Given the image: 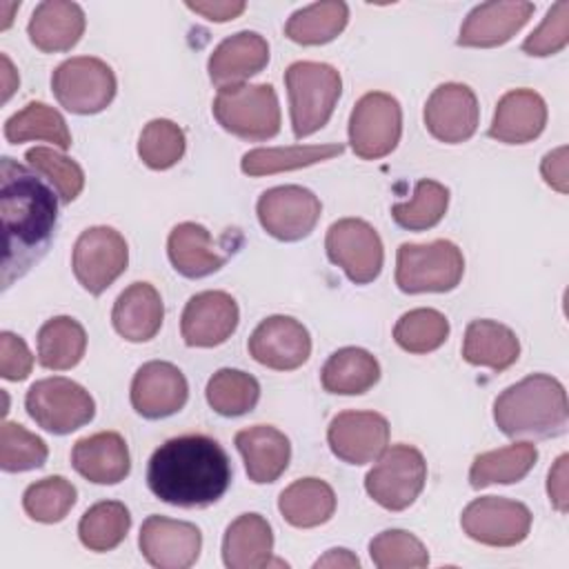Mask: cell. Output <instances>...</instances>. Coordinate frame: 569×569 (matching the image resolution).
<instances>
[{"label": "cell", "mask_w": 569, "mask_h": 569, "mask_svg": "<svg viewBox=\"0 0 569 569\" xmlns=\"http://www.w3.org/2000/svg\"><path fill=\"white\" fill-rule=\"evenodd\" d=\"M0 218L4 231L2 289H9L42 260L58 222L53 189L31 167L9 156L0 160Z\"/></svg>", "instance_id": "1"}, {"label": "cell", "mask_w": 569, "mask_h": 569, "mask_svg": "<svg viewBox=\"0 0 569 569\" xmlns=\"http://www.w3.org/2000/svg\"><path fill=\"white\" fill-rule=\"evenodd\" d=\"M147 485L167 505L209 507L227 493L231 462L222 445L204 433L169 438L149 458Z\"/></svg>", "instance_id": "2"}, {"label": "cell", "mask_w": 569, "mask_h": 569, "mask_svg": "<svg viewBox=\"0 0 569 569\" xmlns=\"http://www.w3.org/2000/svg\"><path fill=\"white\" fill-rule=\"evenodd\" d=\"M493 420L509 438L560 436L569 422L567 391L553 376L531 373L493 400Z\"/></svg>", "instance_id": "3"}, {"label": "cell", "mask_w": 569, "mask_h": 569, "mask_svg": "<svg viewBox=\"0 0 569 569\" xmlns=\"http://www.w3.org/2000/svg\"><path fill=\"white\" fill-rule=\"evenodd\" d=\"M284 84L293 138H309L329 122L336 109L342 91L340 71L327 62L300 60L287 67Z\"/></svg>", "instance_id": "4"}, {"label": "cell", "mask_w": 569, "mask_h": 569, "mask_svg": "<svg viewBox=\"0 0 569 569\" xmlns=\"http://www.w3.org/2000/svg\"><path fill=\"white\" fill-rule=\"evenodd\" d=\"M465 258L456 242H402L396 253V284L405 293H445L460 284Z\"/></svg>", "instance_id": "5"}, {"label": "cell", "mask_w": 569, "mask_h": 569, "mask_svg": "<svg viewBox=\"0 0 569 569\" xmlns=\"http://www.w3.org/2000/svg\"><path fill=\"white\" fill-rule=\"evenodd\" d=\"M211 109L224 131L249 142L271 140L280 131V104L271 84L218 89Z\"/></svg>", "instance_id": "6"}, {"label": "cell", "mask_w": 569, "mask_h": 569, "mask_svg": "<svg viewBox=\"0 0 569 569\" xmlns=\"http://www.w3.org/2000/svg\"><path fill=\"white\" fill-rule=\"evenodd\" d=\"M24 409L38 427L56 436H67L89 425L96 416L91 393L62 376L33 382L24 396Z\"/></svg>", "instance_id": "7"}, {"label": "cell", "mask_w": 569, "mask_h": 569, "mask_svg": "<svg viewBox=\"0 0 569 569\" xmlns=\"http://www.w3.org/2000/svg\"><path fill=\"white\" fill-rule=\"evenodd\" d=\"M427 482L425 456L411 445H391L365 476V489L387 511H402L416 502Z\"/></svg>", "instance_id": "8"}, {"label": "cell", "mask_w": 569, "mask_h": 569, "mask_svg": "<svg viewBox=\"0 0 569 569\" xmlns=\"http://www.w3.org/2000/svg\"><path fill=\"white\" fill-rule=\"evenodd\" d=\"M51 89L60 107L78 116L104 111L116 98V73L93 56H76L60 62L51 76Z\"/></svg>", "instance_id": "9"}, {"label": "cell", "mask_w": 569, "mask_h": 569, "mask_svg": "<svg viewBox=\"0 0 569 569\" xmlns=\"http://www.w3.org/2000/svg\"><path fill=\"white\" fill-rule=\"evenodd\" d=\"M402 133L400 102L385 91L365 93L349 116V144L362 160L389 156Z\"/></svg>", "instance_id": "10"}, {"label": "cell", "mask_w": 569, "mask_h": 569, "mask_svg": "<svg viewBox=\"0 0 569 569\" xmlns=\"http://www.w3.org/2000/svg\"><path fill=\"white\" fill-rule=\"evenodd\" d=\"M127 264V240L113 227H89L78 236L73 244V276L91 296H100L107 287H111L113 280L124 273Z\"/></svg>", "instance_id": "11"}, {"label": "cell", "mask_w": 569, "mask_h": 569, "mask_svg": "<svg viewBox=\"0 0 569 569\" xmlns=\"http://www.w3.org/2000/svg\"><path fill=\"white\" fill-rule=\"evenodd\" d=\"M327 258L340 267L353 284L373 282L385 262L382 240L378 231L360 218L336 220L325 236Z\"/></svg>", "instance_id": "12"}, {"label": "cell", "mask_w": 569, "mask_h": 569, "mask_svg": "<svg viewBox=\"0 0 569 569\" xmlns=\"http://www.w3.org/2000/svg\"><path fill=\"white\" fill-rule=\"evenodd\" d=\"M262 229L282 242H298L307 238L322 213L320 198L300 184L271 187L260 193L256 204Z\"/></svg>", "instance_id": "13"}, {"label": "cell", "mask_w": 569, "mask_h": 569, "mask_svg": "<svg viewBox=\"0 0 569 569\" xmlns=\"http://www.w3.org/2000/svg\"><path fill=\"white\" fill-rule=\"evenodd\" d=\"M462 531L487 547L520 545L531 529L527 505L500 496H480L471 500L460 516Z\"/></svg>", "instance_id": "14"}, {"label": "cell", "mask_w": 569, "mask_h": 569, "mask_svg": "<svg viewBox=\"0 0 569 569\" xmlns=\"http://www.w3.org/2000/svg\"><path fill=\"white\" fill-rule=\"evenodd\" d=\"M140 553L158 569H187L202 549V533L193 522L167 516H149L140 527Z\"/></svg>", "instance_id": "15"}, {"label": "cell", "mask_w": 569, "mask_h": 569, "mask_svg": "<svg viewBox=\"0 0 569 569\" xmlns=\"http://www.w3.org/2000/svg\"><path fill=\"white\" fill-rule=\"evenodd\" d=\"M247 347L256 362L276 371H293L309 360L311 336L291 316H269L253 329Z\"/></svg>", "instance_id": "16"}, {"label": "cell", "mask_w": 569, "mask_h": 569, "mask_svg": "<svg viewBox=\"0 0 569 569\" xmlns=\"http://www.w3.org/2000/svg\"><path fill=\"white\" fill-rule=\"evenodd\" d=\"M478 98L462 82H445L427 98L425 127L445 144H460L469 140L478 129Z\"/></svg>", "instance_id": "17"}, {"label": "cell", "mask_w": 569, "mask_h": 569, "mask_svg": "<svg viewBox=\"0 0 569 569\" xmlns=\"http://www.w3.org/2000/svg\"><path fill=\"white\" fill-rule=\"evenodd\" d=\"M327 442L347 465L373 462L389 445V422L376 411H340L327 429Z\"/></svg>", "instance_id": "18"}, {"label": "cell", "mask_w": 569, "mask_h": 569, "mask_svg": "<svg viewBox=\"0 0 569 569\" xmlns=\"http://www.w3.org/2000/svg\"><path fill=\"white\" fill-rule=\"evenodd\" d=\"M240 320L238 302L227 291H202L189 298L180 318V333L189 347H218L231 338Z\"/></svg>", "instance_id": "19"}, {"label": "cell", "mask_w": 569, "mask_h": 569, "mask_svg": "<svg viewBox=\"0 0 569 569\" xmlns=\"http://www.w3.org/2000/svg\"><path fill=\"white\" fill-rule=\"evenodd\" d=\"M131 407L147 420L178 413L189 398L184 373L164 360L144 362L131 380Z\"/></svg>", "instance_id": "20"}, {"label": "cell", "mask_w": 569, "mask_h": 569, "mask_svg": "<svg viewBox=\"0 0 569 569\" xmlns=\"http://www.w3.org/2000/svg\"><path fill=\"white\" fill-rule=\"evenodd\" d=\"M533 2H482L473 7L458 36L460 47L491 49L509 42L533 16Z\"/></svg>", "instance_id": "21"}, {"label": "cell", "mask_w": 569, "mask_h": 569, "mask_svg": "<svg viewBox=\"0 0 569 569\" xmlns=\"http://www.w3.org/2000/svg\"><path fill=\"white\" fill-rule=\"evenodd\" d=\"M269 64V42L256 31H238L224 38L209 56V80L218 89L244 84Z\"/></svg>", "instance_id": "22"}, {"label": "cell", "mask_w": 569, "mask_h": 569, "mask_svg": "<svg viewBox=\"0 0 569 569\" xmlns=\"http://www.w3.org/2000/svg\"><path fill=\"white\" fill-rule=\"evenodd\" d=\"M73 469L89 482L118 485L131 471L124 438L118 431H98L80 438L71 449Z\"/></svg>", "instance_id": "23"}, {"label": "cell", "mask_w": 569, "mask_h": 569, "mask_svg": "<svg viewBox=\"0 0 569 569\" xmlns=\"http://www.w3.org/2000/svg\"><path fill=\"white\" fill-rule=\"evenodd\" d=\"M547 124V104L533 89L507 91L489 127V136L505 144H525L536 140Z\"/></svg>", "instance_id": "24"}, {"label": "cell", "mask_w": 569, "mask_h": 569, "mask_svg": "<svg viewBox=\"0 0 569 569\" xmlns=\"http://www.w3.org/2000/svg\"><path fill=\"white\" fill-rule=\"evenodd\" d=\"M236 447L244 460V471L251 482H276L291 460L289 438L271 425H253L236 433Z\"/></svg>", "instance_id": "25"}, {"label": "cell", "mask_w": 569, "mask_h": 569, "mask_svg": "<svg viewBox=\"0 0 569 569\" xmlns=\"http://www.w3.org/2000/svg\"><path fill=\"white\" fill-rule=\"evenodd\" d=\"M29 40L44 53L73 49L84 33V11L69 0L40 2L27 24Z\"/></svg>", "instance_id": "26"}, {"label": "cell", "mask_w": 569, "mask_h": 569, "mask_svg": "<svg viewBox=\"0 0 569 569\" xmlns=\"http://www.w3.org/2000/svg\"><path fill=\"white\" fill-rule=\"evenodd\" d=\"M164 305L158 289L149 282L129 284L113 302L111 322L118 336L129 342H147L162 327Z\"/></svg>", "instance_id": "27"}, {"label": "cell", "mask_w": 569, "mask_h": 569, "mask_svg": "<svg viewBox=\"0 0 569 569\" xmlns=\"http://www.w3.org/2000/svg\"><path fill=\"white\" fill-rule=\"evenodd\" d=\"M167 253L173 269L191 280L216 273L227 260L216 247L213 236L198 222L176 224L167 240Z\"/></svg>", "instance_id": "28"}, {"label": "cell", "mask_w": 569, "mask_h": 569, "mask_svg": "<svg viewBox=\"0 0 569 569\" xmlns=\"http://www.w3.org/2000/svg\"><path fill=\"white\" fill-rule=\"evenodd\" d=\"M273 533L260 513L238 516L222 538V562L229 569H262L271 565Z\"/></svg>", "instance_id": "29"}, {"label": "cell", "mask_w": 569, "mask_h": 569, "mask_svg": "<svg viewBox=\"0 0 569 569\" xmlns=\"http://www.w3.org/2000/svg\"><path fill=\"white\" fill-rule=\"evenodd\" d=\"M520 356L518 336L496 320H471L465 329L462 358L476 367H489L491 371L509 369Z\"/></svg>", "instance_id": "30"}, {"label": "cell", "mask_w": 569, "mask_h": 569, "mask_svg": "<svg viewBox=\"0 0 569 569\" xmlns=\"http://www.w3.org/2000/svg\"><path fill=\"white\" fill-rule=\"evenodd\" d=\"M278 509L291 527H320L336 511V493L320 478H300L280 491Z\"/></svg>", "instance_id": "31"}, {"label": "cell", "mask_w": 569, "mask_h": 569, "mask_svg": "<svg viewBox=\"0 0 569 569\" xmlns=\"http://www.w3.org/2000/svg\"><path fill=\"white\" fill-rule=\"evenodd\" d=\"M380 380V365L373 353L360 347H342L333 351L322 371L325 391L338 396H360Z\"/></svg>", "instance_id": "32"}, {"label": "cell", "mask_w": 569, "mask_h": 569, "mask_svg": "<svg viewBox=\"0 0 569 569\" xmlns=\"http://www.w3.org/2000/svg\"><path fill=\"white\" fill-rule=\"evenodd\" d=\"M345 151V144L340 142H327V144H291V147H258L242 156L240 169L242 173L258 178V176H271L282 171L302 169L309 164H318L325 160H331Z\"/></svg>", "instance_id": "33"}, {"label": "cell", "mask_w": 569, "mask_h": 569, "mask_svg": "<svg viewBox=\"0 0 569 569\" xmlns=\"http://www.w3.org/2000/svg\"><path fill=\"white\" fill-rule=\"evenodd\" d=\"M538 449L533 442H513L493 451H485L473 458L469 469V485L485 489L489 485L520 482L536 465Z\"/></svg>", "instance_id": "34"}, {"label": "cell", "mask_w": 569, "mask_h": 569, "mask_svg": "<svg viewBox=\"0 0 569 569\" xmlns=\"http://www.w3.org/2000/svg\"><path fill=\"white\" fill-rule=\"evenodd\" d=\"M349 22V7L342 0H322L293 11L284 36L298 44L316 47L336 40Z\"/></svg>", "instance_id": "35"}, {"label": "cell", "mask_w": 569, "mask_h": 569, "mask_svg": "<svg viewBox=\"0 0 569 569\" xmlns=\"http://www.w3.org/2000/svg\"><path fill=\"white\" fill-rule=\"evenodd\" d=\"M87 349V331L71 316H56L38 331V362L51 371L76 367Z\"/></svg>", "instance_id": "36"}, {"label": "cell", "mask_w": 569, "mask_h": 569, "mask_svg": "<svg viewBox=\"0 0 569 569\" xmlns=\"http://www.w3.org/2000/svg\"><path fill=\"white\" fill-rule=\"evenodd\" d=\"M4 138L11 144H20L27 140H47L60 151H67L71 147V131L62 113L44 102H29L24 109L7 118Z\"/></svg>", "instance_id": "37"}, {"label": "cell", "mask_w": 569, "mask_h": 569, "mask_svg": "<svg viewBox=\"0 0 569 569\" xmlns=\"http://www.w3.org/2000/svg\"><path fill=\"white\" fill-rule=\"evenodd\" d=\"M131 513L118 500H102L89 507L78 522V538L89 551H111L129 533Z\"/></svg>", "instance_id": "38"}, {"label": "cell", "mask_w": 569, "mask_h": 569, "mask_svg": "<svg viewBox=\"0 0 569 569\" xmlns=\"http://www.w3.org/2000/svg\"><path fill=\"white\" fill-rule=\"evenodd\" d=\"M204 393L216 413L236 418L256 409L260 400V385L251 373L224 367L209 378Z\"/></svg>", "instance_id": "39"}, {"label": "cell", "mask_w": 569, "mask_h": 569, "mask_svg": "<svg viewBox=\"0 0 569 569\" xmlns=\"http://www.w3.org/2000/svg\"><path fill=\"white\" fill-rule=\"evenodd\" d=\"M449 207V189L438 180H418L413 198L407 202H396L391 207V218L398 227L407 231H427L436 227Z\"/></svg>", "instance_id": "40"}, {"label": "cell", "mask_w": 569, "mask_h": 569, "mask_svg": "<svg viewBox=\"0 0 569 569\" xmlns=\"http://www.w3.org/2000/svg\"><path fill=\"white\" fill-rule=\"evenodd\" d=\"M449 320L438 309L420 307L402 313L393 327V340L409 353H431L445 345Z\"/></svg>", "instance_id": "41"}, {"label": "cell", "mask_w": 569, "mask_h": 569, "mask_svg": "<svg viewBox=\"0 0 569 569\" xmlns=\"http://www.w3.org/2000/svg\"><path fill=\"white\" fill-rule=\"evenodd\" d=\"M24 160L38 176H42L51 184L62 204H69L80 196L84 187V171L69 156L51 147H33L24 153Z\"/></svg>", "instance_id": "42"}, {"label": "cell", "mask_w": 569, "mask_h": 569, "mask_svg": "<svg viewBox=\"0 0 569 569\" xmlns=\"http://www.w3.org/2000/svg\"><path fill=\"white\" fill-rule=\"evenodd\" d=\"M76 498L78 491L67 478L49 476L27 487L22 493V509L31 520L53 525L67 518Z\"/></svg>", "instance_id": "43"}, {"label": "cell", "mask_w": 569, "mask_h": 569, "mask_svg": "<svg viewBox=\"0 0 569 569\" xmlns=\"http://www.w3.org/2000/svg\"><path fill=\"white\" fill-rule=\"evenodd\" d=\"M187 140L184 131L167 118H156L144 124L140 140H138V156L140 160L156 171L171 169L184 156Z\"/></svg>", "instance_id": "44"}, {"label": "cell", "mask_w": 569, "mask_h": 569, "mask_svg": "<svg viewBox=\"0 0 569 569\" xmlns=\"http://www.w3.org/2000/svg\"><path fill=\"white\" fill-rule=\"evenodd\" d=\"M369 556L378 569H422L429 565L422 540L405 529H387L373 536Z\"/></svg>", "instance_id": "45"}, {"label": "cell", "mask_w": 569, "mask_h": 569, "mask_svg": "<svg viewBox=\"0 0 569 569\" xmlns=\"http://www.w3.org/2000/svg\"><path fill=\"white\" fill-rule=\"evenodd\" d=\"M49 449L44 440L18 422H2L0 429V467L7 473L40 469L47 462Z\"/></svg>", "instance_id": "46"}, {"label": "cell", "mask_w": 569, "mask_h": 569, "mask_svg": "<svg viewBox=\"0 0 569 569\" xmlns=\"http://www.w3.org/2000/svg\"><path fill=\"white\" fill-rule=\"evenodd\" d=\"M567 42H569V2L560 0L547 11L538 29H533L527 36V40L522 42V51L527 56L545 58L562 51Z\"/></svg>", "instance_id": "47"}, {"label": "cell", "mask_w": 569, "mask_h": 569, "mask_svg": "<svg viewBox=\"0 0 569 569\" xmlns=\"http://www.w3.org/2000/svg\"><path fill=\"white\" fill-rule=\"evenodd\" d=\"M33 369V356L27 347V342L11 333V331H2L0 333V376L4 380L18 382L24 380Z\"/></svg>", "instance_id": "48"}, {"label": "cell", "mask_w": 569, "mask_h": 569, "mask_svg": "<svg viewBox=\"0 0 569 569\" xmlns=\"http://www.w3.org/2000/svg\"><path fill=\"white\" fill-rule=\"evenodd\" d=\"M184 4L211 22H229L247 9V2L242 0H187Z\"/></svg>", "instance_id": "49"}, {"label": "cell", "mask_w": 569, "mask_h": 569, "mask_svg": "<svg viewBox=\"0 0 569 569\" xmlns=\"http://www.w3.org/2000/svg\"><path fill=\"white\" fill-rule=\"evenodd\" d=\"M567 465H569V456L562 453L553 467L549 469V476H547V496H549V502L553 505L556 511L560 513H567L569 509V487H567Z\"/></svg>", "instance_id": "50"}, {"label": "cell", "mask_w": 569, "mask_h": 569, "mask_svg": "<svg viewBox=\"0 0 569 569\" xmlns=\"http://www.w3.org/2000/svg\"><path fill=\"white\" fill-rule=\"evenodd\" d=\"M540 173L545 178V182L556 189L558 193H567L569 191V173H567V147H558L549 153H545L542 162H540Z\"/></svg>", "instance_id": "51"}, {"label": "cell", "mask_w": 569, "mask_h": 569, "mask_svg": "<svg viewBox=\"0 0 569 569\" xmlns=\"http://www.w3.org/2000/svg\"><path fill=\"white\" fill-rule=\"evenodd\" d=\"M313 567H360V560L349 549H329L322 558L313 562Z\"/></svg>", "instance_id": "52"}, {"label": "cell", "mask_w": 569, "mask_h": 569, "mask_svg": "<svg viewBox=\"0 0 569 569\" xmlns=\"http://www.w3.org/2000/svg\"><path fill=\"white\" fill-rule=\"evenodd\" d=\"M0 60H2V102H7L11 98V93L18 89L20 78H18L11 60L4 53L0 56Z\"/></svg>", "instance_id": "53"}]
</instances>
